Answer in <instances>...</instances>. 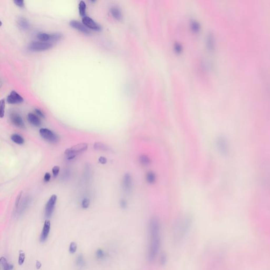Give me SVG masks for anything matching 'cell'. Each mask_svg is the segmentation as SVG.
Here are the masks:
<instances>
[{
    "instance_id": "obj_12",
    "label": "cell",
    "mask_w": 270,
    "mask_h": 270,
    "mask_svg": "<svg viewBox=\"0 0 270 270\" xmlns=\"http://www.w3.org/2000/svg\"><path fill=\"white\" fill-rule=\"evenodd\" d=\"M70 25L72 28L81 32L82 33L85 34H89L90 33V31L89 29L87 28L83 23L80 22L78 21H76V20L71 21L70 22Z\"/></svg>"
},
{
    "instance_id": "obj_37",
    "label": "cell",
    "mask_w": 270,
    "mask_h": 270,
    "mask_svg": "<svg viewBox=\"0 0 270 270\" xmlns=\"http://www.w3.org/2000/svg\"><path fill=\"white\" fill-rule=\"evenodd\" d=\"M14 3L20 8H23L24 6V1L23 0H15Z\"/></svg>"
},
{
    "instance_id": "obj_42",
    "label": "cell",
    "mask_w": 270,
    "mask_h": 270,
    "mask_svg": "<svg viewBox=\"0 0 270 270\" xmlns=\"http://www.w3.org/2000/svg\"><path fill=\"white\" fill-rule=\"evenodd\" d=\"M42 267V263L39 261H36V270H39L41 269Z\"/></svg>"
},
{
    "instance_id": "obj_32",
    "label": "cell",
    "mask_w": 270,
    "mask_h": 270,
    "mask_svg": "<svg viewBox=\"0 0 270 270\" xmlns=\"http://www.w3.org/2000/svg\"><path fill=\"white\" fill-rule=\"evenodd\" d=\"M90 204V201L88 198H84L81 201V207L84 209H87L89 208Z\"/></svg>"
},
{
    "instance_id": "obj_13",
    "label": "cell",
    "mask_w": 270,
    "mask_h": 270,
    "mask_svg": "<svg viewBox=\"0 0 270 270\" xmlns=\"http://www.w3.org/2000/svg\"><path fill=\"white\" fill-rule=\"evenodd\" d=\"M8 103L12 105L19 104L23 102V98L15 91H12L6 99Z\"/></svg>"
},
{
    "instance_id": "obj_23",
    "label": "cell",
    "mask_w": 270,
    "mask_h": 270,
    "mask_svg": "<svg viewBox=\"0 0 270 270\" xmlns=\"http://www.w3.org/2000/svg\"><path fill=\"white\" fill-rule=\"evenodd\" d=\"M87 6L86 3L84 1H80L79 4V14L81 17H84L86 16Z\"/></svg>"
},
{
    "instance_id": "obj_33",
    "label": "cell",
    "mask_w": 270,
    "mask_h": 270,
    "mask_svg": "<svg viewBox=\"0 0 270 270\" xmlns=\"http://www.w3.org/2000/svg\"><path fill=\"white\" fill-rule=\"evenodd\" d=\"M77 250V244L75 242L71 243L70 244L69 251L71 254H75Z\"/></svg>"
},
{
    "instance_id": "obj_24",
    "label": "cell",
    "mask_w": 270,
    "mask_h": 270,
    "mask_svg": "<svg viewBox=\"0 0 270 270\" xmlns=\"http://www.w3.org/2000/svg\"><path fill=\"white\" fill-rule=\"evenodd\" d=\"M139 162L143 166H148L151 164V159L146 155H142L139 157Z\"/></svg>"
},
{
    "instance_id": "obj_3",
    "label": "cell",
    "mask_w": 270,
    "mask_h": 270,
    "mask_svg": "<svg viewBox=\"0 0 270 270\" xmlns=\"http://www.w3.org/2000/svg\"><path fill=\"white\" fill-rule=\"evenodd\" d=\"M88 145L86 143H80L73 146V147L67 148L64 151V154L67 156L68 160H72L76 157L79 153H82L86 151Z\"/></svg>"
},
{
    "instance_id": "obj_20",
    "label": "cell",
    "mask_w": 270,
    "mask_h": 270,
    "mask_svg": "<svg viewBox=\"0 0 270 270\" xmlns=\"http://www.w3.org/2000/svg\"><path fill=\"white\" fill-rule=\"evenodd\" d=\"M146 180L149 184H154L156 180V174L151 171L148 172L146 175Z\"/></svg>"
},
{
    "instance_id": "obj_28",
    "label": "cell",
    "mask_w": 270,
    "mask_h": 270,
    "mask_svg": "<svg viewBox=\"0 0 270 270\" xmlns=\"http://www.w3.org/2000/svg\"><path fill=\"white\" fill-rule=\"evenodd\" d=\"M96 257L98 260H103L105 259L106 256V254L105 252L103 250L99 248L96 252Z\"/></svg>"
},
{
    "instance_id": "obj_9",
    "label": "cell",
    "mask_w": 270,
    "mask_h": 270,
    "mask_svg": "<svg viewBox=\"0 0 270 270\" xmlns=\"http://www.w3.org/2000/svg\"><path fill=\"white\" fill-rule=\"evenodd\" d=\"M122 185L123 190L126 193L129 194L132 191L133 181L132 177L130 174L126 173L124 175L122 181Z\"/></svg>"
},
{
    "instance_id": "obj_22",
    "label": "cell",
    "mask_w": 270,
    "mask_h": 270,
    "mask_svg": "<svg viewBox=\"0 0 270 270\" xmlns=\"http://www.w3.org/2000/svg\"><path fill=\"white\" fill-rule=\"evenodd\" d=\"M75 264L77 265V267L79 269H81L85 266L86 262H85V260H84L82 254H79L77 256L76 260H75Z\"/></svg>"
},
{
    "instance_id": "obj_4",
    "label": "cell",
    "mask_w": 270,
    "mask_h": 270,
    "mask_svg": "<svg viewBox=\"0 0 270 270\" xmlns=\"http://www.w3.org/2000/svg\"><path fill=\"white\" fill-rule=\"evenodd\" d=\"M52 47V45L49 42L34 41L28 45V49L33 52H41L47 50Z\"/></svg>"
},
{
    "instance_id": "obj_40",
    "label": "cell",
    "mask_w": 270,
    "mask_h": 270,
    "mask_svg": "<svg viewBox=\"0 0 270 270\" xmlns=\"http://www.w3.org/2000/svg\"><path fill=\"white\" fill-rule=\"evenodd\" d=\"M98 162L99 163H100L101 164H105L107 163V159L105 157H103V156H100V157H99L98 158Z\"/></svg>"
},
{
    "instance_id": "obj_29",
    "label": "cell",
    "mask_w": 270,
    "mask_h": 270,
    "mask_svg": "<svg viewBox=\"0 0 270 270\" xmlns=\"http://www.w3.org/2000/svg\"><path fill=\"white\" fill-rule=\"evenodd\" d=\"M5 109H6V102L4 99L1 100L0 102V116L2 118L5 114Z\"/></svg>"
},
{
    "instance_id": "obj_16",
    "label": "cell",
    "mask_w": 270,
    "mask_h": 270,
    "mask_svg": "<svg viewBox=\"0 0 270 270\" xmlns=\"http://www.w3.org/2000/svg\"><path fill=\"white\" fill-rule=\"evenodd\" d=\"M110 13L112 17L117 20H121L123 18V14L120 9L117 6H113L110 8Z\"/></svg>"
},
{
    "instance_id": "obj_31",
    "label": "cell",
    "mask_w": 270,
    "mask_h": 270,
    "mask_svg": "<svg viewBox=\"0 0 270 270\" xmlns=\"http://www.w3.org/2000/svg\"><path fill=\"white\" fill-rule=\"evenodd\" d=\"M167 262V254L165 253H163L160 256L159 263L161 266H164Z\"/></svg>"
},
{
    "instance_id": "obj_14",
    "label": "cell",
    "mask_w": 270,
    "mask_h": 270,
    "mask_svg": "<svg viewBox=\"0 0 270 270\" xmlns=\"http://www.w3.org/2000/svg\"><path fill=\"white\" fill-rule=\"evenodd\" d=\"M51 228L50 221L49 220H45L44 225L43 227L41 234L40 237V241L41 242H45V241L47 239L48 236L50 233Z\"/></svg>"
},
{
    "instance_id": "obj_27",
    "label": "cell",
    "mask_w": 270,
    "mask_h": 270,
    "mask_svg": "<svg viewBox=\"0 0 270 270\" xmlns=\"http://www.w3.org/2000/svg\"><path fill=\"white\" fill-rule=\"evenodd\" d=\"M30 199L28 197L26 198L25 200L23 201L22 203L21 204V205L20 206V209L19 211L20 214L24 212L25 209H26L28 207L29 204H30Z\"/></svg>"
},
{
    "instance_id": "obj_2",
    "label": "cell",
    "mask_w": 270,
    "mask_h": 270,
    "mask_svg": "<svg viewBox=\"0 0 270 270\" xmlns=\"http://www.w3.org/2000/svg\"><path fill=\"white\" fill-rule=\"evenodd\" d=\"M192 223V218L188 215L181 218L176 223L174 228L173 241L176 244L181 242L189 231Z\"/></svg>"
},
{
    "instance_id": "obj_41",
    "label": "cell",
    "mask_w": 270,
    "mask_h": 270,
    "mask_svg": "<svg viewBox=\"0 0 270 270\" xmlns=\"http://www.w3.org/2000/svg\"><path fill=\"white\" fill-rule=\"evenodd\" d=\"M51 174L49 173H45V175H44V177H43V180L45 182H48V181H50L51 179Z\"/></svg>"
},
{
    "instance_id": "obj_30",
    "label": "cell",
    "mask_w": 270,
    "mask_h": 270,
    "mask_svg": "<svg viewBox=\"0 0 270 270\" xmlns=\"http://www.w3.org/2000/svg\"><path fill=\"white\" fill-rule=\"evenodd\" d=\"M25 259V253L23 251H20L19 255V260H18V263L19 265L21 266L24 263Z\"/></svg>"
},
{
    "instance_id": "obj_10",
    "label": "cell",
    "mask_w": 270,
    "mask_h": 270,
    "mask_svg": "<svg viewBox=\"0 0 270 270\" xmlns=\"http://www.w3.org/2000/svg\"><path fill=\"white\" fill-rule=\"evenodd\" d=\"M82 21L87 28H88L89 29H91L96 31H101L102 28L101 27L100 25L98 24L96 22L93 20L90 17L86 16L82 17Z\"/></svg>"
},
{
    "instance_id": "obj_35",
    "label": "cell",
    "mask_w": 270,
    "mask_h": 270,
    "mask_svg": "<svg viewBox=\"0 0 270 270\" xmlns=\"http://www.w3.org/2000/svg\"><path fill=\"white\" fill-rule=\"evenodd\" d=\"M23 192H21L19 194L17 195V198H16V200H15V207L16 209H18V207H19L20 204V202H21V198H22V196Z\"/></svg>"
},
{
    "instance_id": "obj_34",
    "label": "cell",
    "mask_w": 270,
    "mask_h": 270,
    "mask_svg": "<svg viewBox=\"0 0 270 270\" xmlns=\"http://www.w3.org/2000/svg\"><path fill=\"white\" fill-rule=\"evenodd\" d=\"M174 49L176 52L178 54H180L183 51V47L179 43H175L174 45Z\"/></svg>"
},
{
    "instance_id": "obj_36",
    "label": "cell",
    "mask_w": 270,
    "mask_h": 270,
    "mask_svg": "<svg viewBox=\"0 0 270 270\" xmlns=\"http://www.w3.org/2000/svg\"><path fill=\"white\" fill-rule=\"evenodd\" d=\"M60 168L59 166H54L52 169V172L53 174V177H56L58 175L59 173L60 172Z\"/></svg>"
},
{
    "instance_id": "obj_39",
    "label": "cell",
    "mask_w": 270,
    "mask_h": 270,
    "mask_svg": "<svg viewBox=\"0 0 270 270\" xmlns=\"http://www.w3.org/2000/svg\"><path fill=\"white\" fill-rule=\"evenodd\" d=\"M35 112L36 113V115L38 116L41 117V118H45V115L44 113L39 109H35Z\"/></svg>"
},
{
    "instance_id": "obj_15",
    "label": "cell",
    "mask_w": 270,
    "mask_h": 270,
    "mask_svg": "<svg viewBox=\"0 0 270 270\" xmlns=\"http://www.w3.org/2000/svg\"><path fill=\"white\" fill-rule=\"evenodd\" d=\"M28 120L31 125L35 127H39L41 125V121L39 117L33 113H29L28 114Z\"/></svg>"
},
{
    "instance_id": "obj_19",
    "label": "cell",
    "mask_w": 270,
    "mask_h": 270,
    "mask_svg": "<svg viewBox=\"0 0 270 270\" xmlns=\"http://www.w3.org/2000/svg\"><path fill=\"white\" fill-rule=\"evenodd\" d=\"M17 23L20 28L24 30H28L30 27V24L28 20L24 17L20 18L17 21Z\"/></svg>"
},
{
    "instance_id": "obj_25",
    "label": "cell",
    "mask_w": 270,
    "mask_h": 270,
    "mask_svg": "<svg viewBox=\"0 0 270 270\" xmlns=\"http://www.w3.org/2000/svg\"><path fill=\"white\" fill-rule=\"evenodd\" d=\"M94 149L98 151H107L109 150V147L107 145L104 144L102 142H96L93 146Z\"/></svg>"
},
{
    "instance_id": "obj_38",
    "label": "cell",
    "mask_w": 270,
    "mask_h": 270,
    "mask_svg": "<svg viewBox=\"0 0 270 270\" xmlns=\"http://www.w3.org/2000/svg\"><path fill=\"white\" fill-rule=\"evenodd\" d=\"M120 206L122 209H126L127 207V202H126L125 200L122 199L120 201Z\"/></svg>"
},
{
    "instance_id": "obj_6",
    "label": "cell",
    "mask_w": 270,
    "mask_h": 270,
    "mask_svg": "<svg viewBox=\"0 0 270 270\" xmlns=\"http://www.w3.org/2000/svg\"><path fill=\"white\" fill-rule=\"evenodd\" d=\"M57 196L55 194L51 195L48 200L47 203L45 206V216L47 218H50L53 214L54 208L56 207L57 202Z\"/></svg>"
},
{
    "instance_id": "obj_1",
    "label": "cell",
    "mask_w": 270,
    "mask_h": 270,
    "mask_svg": "<svg viewBox=\"0 0 270 270\" xmlns=\"http://www.w3.org/2000/svg\"><path fill=\"white\" fill-rule=\"evenodd\" d=\"M148 232L147 259L149 262H151L156 260L161 246V224L158 218L153 217L149 220Z\"/></svg>"
},
{
    "instance_id": "obj_18",
    "label": "cell",
    "mask_w": 270,
    "mask_h": 270,
    "mask_svg": "<svg viewBox=\"0 0 270 270\" xmlns=\"http://www.w3.org/2000/svg\"><path fill=\"white\" fill-rule=\"evenodd\" d=\"M11 139L13 142L17 145H23L25 142L23 137L18 134H12L11 136Z\"/></svg>"
},
{
    "instance_id": "obj_17",
    "label": "cell",
    "mask_w": 270,
    "mask_h": 270,
    "mask_svg": "<svg viewBox=\"0 0 270 270\" xmlns=\"http://www.w3.org/2000/svg\"><path fill=\"white\" fill-rule=\"evenodd\" d=\"M1 270H12L13 269V265L8 263V261L4 257H1L0 259Z\"/></svg>"
},
{
    "instance_id": "obj_8",
    "label": "cell",
    "mask_w": 270,
    "mask_h": 270,
    "mask_svg": "<svg viewBox=\"0 0 270 270\" xmlns=\"http://www.w3.org/2000/svg\"><path fill=\"white\" fill-rule=\"evenodd\" d=\"M217 149L223 155H226L229 152V145L227 139L224 136H220L217 138L216 141Z\"/></svg>"
},
{
    "instance_id": "obj_7",
    "label": "cell",
    "mask_w": 270,
    "mask_h": 270,
    "mask_svg": "<svg viewBox=\"0 0 270 270\" xmlns=\"http://www.w3.org/2000/svg\"><path fill=\"white\" fill-rule=\"evenodd\" d=\"M37 38L41 42H56L61 39L62 35L60 33L48 34L45 32H39L36 36Z\"/></svg>"
},
{
    "instance_id": "obj_11",
    "label": "cell",
    "mask_w": 270,
    "mask_h": 270,
    "mask_svg": "<svg viewBox=\"0 0 270 270\" xmlns=\"http://www.w3.org/2000/svg\"><path fill=\"white\" fill-rule=\"evenodd\" d=\"M10 118L11 123L20 129L25 128V124L22 117L15 112H12L10 114Z\"/></svg>"
},
{
    "instance_id": "obj_5",
    "label": "cell",
    "mask_w": 270,
    "mask_h": 270,
    "mask_svg": "<svg viewBox=\"0 0 270 270\" xmlns=\"http://www.w3.org/2000/svg\"><path fill=\"white\" fill-rule=\"evenodd\" d=\"M39 134L43 139L51 143H56L58 141V136L54 132L47 128H42L40 129Z\"/></svg>"
},
{
    "instance_id": "obj_26",
    "label": "cell",
    "mask_w": 270,
    "mask_h": 270,
    "mask_svg": "<svg viewBox=\"0 0 270 270\" xmlns=\"http://www.w3.org/2000/svg\"><path fill=\"white\" fill-rule=\"evenodd\" d=\"M207 46L209 48V50H213V47H214V41L213 39V36L212 34H209L206 40Z\"/></svg>"
},
{
    "instance_id": "obj_21",
    "label": "cell",
    "mask_w": 270,
    "mask_h": 270,
    "mask_svg": "<svg viewBox=\"0 0 270 270\" xmlns=\"http://www.w3.org/2000/svg\"><path fill=\"white\" fill-rule=\"evenodd\" d=\"M190 27L192 31L194 33H197L198 32H199L201 30V25H200V23L196 20H192L190 22Z\"/></svg>"
}]
</instances>
